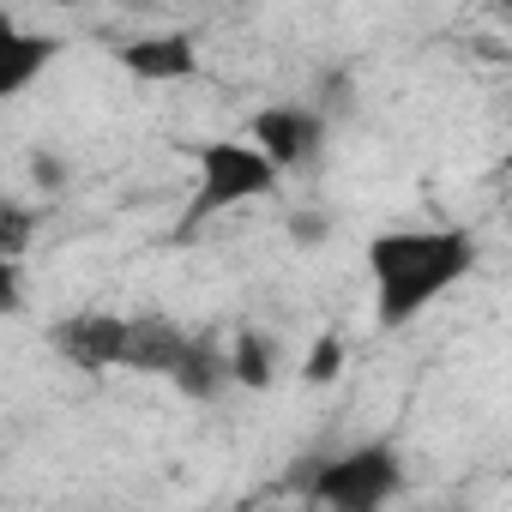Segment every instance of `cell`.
<instances>
[{"label":"cell","mask_w":512,"mask_h":512,"mask_svg":"<svg viewBox=\"0 0 512 512\" xmlns=\"http://www.w3.org/2000/svg\"><path fill=\"white\" fill-rule=\"evenodd\" d=\"M181 350H187V326H175L169 314H133V320H127L121 368H127V374H157V380H169V368H175Z\"/></svg>","instance_id":"ba28073f"},{"label":"cell","mask_w":512,"mask_h":512,"mask_svg":"<svg viewBox=\"0 0 512 512\" xmlns=\"http://www.w3.org/2000/svg\"><path fill=\"white\" fill-rule=\"evenodd\" d=\"M37 229H43V211H37V205L0 193V260L19 266L25 253H31V241H37Z\"/></svg>","instance_id":"8fae6325"},{"label":"cell","mask_w":512,"mask_h":512,"mask_svg":"<svg viewBox=\"0 0 512 512\" xmlns=\"http://www.w3.org/2000/svg\"><path fill=\"white\" fill-rule=\"evenodd\" d=\"M199 512H211V506H199Z\"/></svg>","instance_id":"2e32d148"},{"label":"cell","mask_w":512,"mask_h":512,"mask_svg":"<svg viewBox=\"0 0 512 512\" xmlns=\"http://www.w3.org/2000/svg\"><path fill=\"white\" fill-rule=\"evenodd\" d=\"M476 272V235L470 229H380L368 241V278H374V320L380 332L416 326L452 284Z\"/></svg>","instance_id":"6da1fadb"},{"label":"cell","mask_w":512,"mask_h":512,"mask_svg":"<svg viewBox=\"0 0 512 512\" xmlns=\"http://www.w3.org/2000/svg\"><path fill=\"white\" fill-rule=\"evenodd\" d=\"M284 235H290L302 253H314V247H326V241H332V211H320V205H302V211H290Z\"/></svg>","instance_id":"5bb4252c"},{"label":"cell","mask_w":512,"mask_h":512,"mask_svg":"<svg viewBox=\"0 0 512 512\" xmlns=\"http://www.w3.org/2000/svg\"><path fill=\"white\" fill-rule=\"evenodd\" d=\"M61 55L55 31H25L13 13H0V109H7L25 85H37Z\"/></svg>","instance_id":"8992f818"},{"label":"cell","mask_w":512,"mask_h":512,"mask_svg":"<svg viewBox=\"0 0 512 512\" xmlns=\"http://www.w3.org/2000/svg\"><path fill=\"white\" fill-rule=\"evenodd\" d=\"M326 139L332 127L308 109V103H278V109H260L247 127V145L260 151L278 175H308L326 163Z\"/></svg>","instance_id":"277c9868"},{"label":"cell","mask_w":512,"mask_h":512,"mask_svg":"<svg viewBox=\"0 0 512 512\" xmlns=\"http://www.w3.org/2000/svg\"><path fill=\"white\" fill-rule=\"evenodd\" d=\"M193 169H199V181H193V199H187V211L175 223V241H193L211 217L266 199L284 181L247 139H205V145H193Z\"/></svg>","instance_id":"3957f363"},{"label":"cell","mask_w":512,"mask_h":512,"mask_svg":"<svg viewBox=\"0 0 512 512\" xmlns=\"http://www.w3.org/2000/svg\"><path fill=\"white\" fill-rule=\"evenodd\" d=\"M344 374V338L338 332H320L302 356V386H332Z\"/></svg>","instance_id":"7c38bea8"},{"label":"cell","mask_w":512,"mask_h":512,"mask_svg":"<svg viewBox=\"0 0 512 512\" xmlns=\"http://www.w3.org/2000/svg\"><path fill=\"white\" fill-rule=\"evenodd\" d=\"M49 350L79 374H109V368H121L127 320L121 314H61L49 326Z\"/></svg>","instance_id":"5b68a950"},{"label":"cell","mask_w":512,"mask_h":512,"mask_svg":"<svg viewBox=\"0 0 512 512\" xmlns=\"http://www.w3.org/2000/svg\"><path fill=\"white\" fill-rule=\"evenodd\" d=\"M25 308V272L13 260H0V320H13Z\"/></svg>","instance_id":"9a60e30c"},{"label":"cell","mask_w":512,"mask_h":512,"mask_svg":"<svg viewBox=\"0 0 512 512\" xmlns=\"http://www.w3.org/2000/svg\"><path fill=\"white\" fill-rule=\"evenodd\" d=\"M115 55L145 85H187V79H199V43H193V31H151V37H133Z\"/></svg>","instance_id":"52a82bcc"},{"label":"cell","mask_w":512,"mask_h":512,"mask_svg":"<svg viewBox=\"0 0 512 512\" xmlns=\"http://www.w3.org/2000/svg\"><path fill=\"white\" fill-rule=\"evenodd\" d=\"M284 482L332 512H386V500L404 494V464L386 440H368V446H350L332 458H302V464H290Z\"/></svg>","instance_id":"7a4b0ae2"},{"label":"cell","mask_w":512,"mask_h":512,"mask_svg":"<svg viewBox=\"0 0 512 512\" xmlns=\"http://www.w3.org/2000/svg\"><path fill=\"white\" fill-rule=\"evenodd\" d=\"M31 187L37 193H67V181H73V169H67V157L55 151V145H31Z\"/></svg>","instance_id":"4fadbf2b"},{"label":"cell","mask_w":512,"mask_h":512,"mask_svg":"<svg viewBox=\"0 0 512 512\" xmlns=\"http://www.w3.org/2000/svg\"><path fill=\"white\" fill-rule=\"evenodd\" d=\"M169 386H175L181 398H193V404H211V398L229 386V356H223V344H217L211 332H187V350L175 356Z\"/></svg>","instance_id":"9c48e42d"},{"label":"cell","mask_w":512,"mask_h":512,"mask_svg":"<svg viewBox=\"0 0 512 512\" xmlns=\"http://www.w3.org/2000/svg\"><path fill=\"white\" fill-rule=\"evenodd\" d=\"M223 356H229V386L272 392V380H278V338L241 326V332L229 338V350H223Z\"/></svg>","instance_id":"30bf717a"}]
</instances>
